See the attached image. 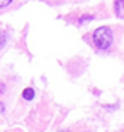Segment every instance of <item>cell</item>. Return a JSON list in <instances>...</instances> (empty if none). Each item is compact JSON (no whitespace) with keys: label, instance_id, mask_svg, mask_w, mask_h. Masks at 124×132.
<instances>
[{"label":"cell","instance_id":"6da1fadb","mask_svg":"<svg viewBox=\"0 0 124 132\" xmlns=\"http://www.w3.org/2000/svg\"><path fill=\"white\" fill-rule=\"evenodd\" d=\"M92 39H93V44H95L99 49L107 51L109 47H111V44H112V31H111V27H107V26H102V27H99L97 31L93 32Z\"/></svg>","mask_w":124,"mask_h":132},{"label":"cell","instance_id":"7a4b0ae2","mask_svg":"<svg viewBox=\"0 0 124 132\" xmlns=\"http://www.w3.org/2000/svg\"><path fill=\"white\" fill-rule=\"evenodd\" d=\"M114 12L119 19H124V0H116L114 2Z\"/></svg>","mask_w":124,"mask_h":132},{"label":"cell","instance_id":"3957f363","mask_svg":"<svg viewBox=\"0 0 124 132\" xmlns=\"http://www.w3.org/2000/svg\"><path fill=\"white\" fill-rule=\"evenodd\" d=\"M22 98L24 100H32V98H34V90L32 88H26L24 93H22Z\"/></svg>","mask_w":124,"mask_h":132},{"label":"cell","instance_id":"277c9868","mask_svg":"<svg viewBox=\"0 0 124 132\" xmlns=\"http://www.w3.org/2000/svg\"><path fill=\"white\" fill-rule=\"evenodd\" d=\"M10 2H12V0H0V7H2V9H5L9 4H10Z\"/></svg>","mask_w":124,"mask_h":132},{"label":"cell","instance_id":"5b68a950","mask_svg":"<svg viewBox=\"0 0 124 132\" xmlns=\"http://www.w3.org/2000/svg\"><path fill=\"white\" fill-rule=\"evenodd\" d=\"M93 19V15H83V17H80V22H85V20H92Z\"/></svg>","mask_w":124,"mask_h":132},{"label":"cell","instance_id":"8992f818","mask_svg":"<svg viewBox=\"0 0 124 132\" xmlns=\"http://www.w3.org/2000/svg\"><path fill=\"white\" fill-rule=\"evenodd\" d=\"M61 132H68V130H61Z\"/></svg>","mask_w":124,"mask_h":132}]
</instances>
